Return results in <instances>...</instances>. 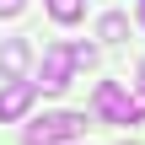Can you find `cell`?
<instances>
[{
	"label": "cell",
	"mask_w": 145,
	"mask_h": 145,
	"mask_svg": "<svg viewBox=\"0 0 145 145\" xmlns=\"http://www.w3.org/2000/svg\"><path fill=\"white\" fill-rule=\"evenodd\" d=\"M91 108H97V118H108V124H140L145 118V102L129 86H118V81H102V86L91 91Z\"/></svg>",
	"instance_id": "1"
},
{
	"label": "cell",
	"mask_w": 145,
	"mask_h": 145,
	"mask_svg": "<svg viewBox=\"0 0 145 145\" xmlns=\"http://www.w3.org/2000/svg\"><path fill=\"white\" fill-rule=\"evenodd\" d=\"M75 81V54H70V43H48L43 48V59H38V91H65Z\"/></svg>",
	"instance_id": "2"
},
{
	"label": "cell",
	"mask_w": 145,
	"mask_h": 145,
	"mask_svg": "<svg viewBox=\"0 0 145 145\" xmlns=\"http://www.w3.org/2000/svg\"><path fill=\"white\" fill-rule=\"evenodd\" d=\"M81 113H43L32 129H27V145H59V140H75L81 135Z\"/></svg>",
	"instance_id": "3"
},
{
	"label": "cell",
	"mask_w": 145,
	"mask_h": 145,
	"mask_svg": "<svg viewBox=\"0 0 145 145\" xmlns=\"http://www.w3.org/2000/svg\"><path fill=\"white\" fill-rule=\"evenodd\" d=\"M32 102H38V86H32V81H5V86H0V124L27 118Z\"/></svg>",
	"instance_id": "4"
},
{
	"label": "cell",
	"mask_w": 145,
	"mask_h": 145,
	"mask_svg": "<svg viewBox=\"0 0 145 145\" xmlns=\"http://www.w3.org/2000/svg\"><path fill=\"white\" fill-rule=\"evenodd\" d=\"M27 65H32L27 38H5L0 43V81H27Z\"/></svg>",
	"instance_id": "5"
},
{
	"label": "cell",
	"mask_w": 145,
	"mask_h": 145,
	"mask_svg": "<svg viewBox=\"0 0 145 145\" xmlns=\"http://www.w3.org/2000/svg\"><path fill=\"white\" fill-rule=\"evenodd\" d=\"M48 16L70 27V22H81V16H86V0H48Z\"/></svg>",
	"instance_id": "6"
},
{
	"label": "cell",
	"mask_w": 145,
	"mask_h": 145,
	"mask_svg": "<svg viewBox=\"0 0 145 145\" xmlns=\"http://www.w3.org/2000/svg\"><path fill=\"white\" fill-rule=\"evenodd\" d=\"M124 32H129V16H118V11H108V16L97 22V38H108V43H118Z\"/></svg>",
	"instance_id": "7"
},
{
	"label": "cell",
	"mask_w": 145,
	"mask_h": 145,
	"mask_svg": "<svg viewBox=\"0 0 145 145\" xmlns=\"http://www.w3.org/2000/svg\"><path fill=\"white\" fill-rule=\"evenodd\" d=\"M70 54H75V65H97V48H86V43H70Z\"/></svg>",
	"instance_id": "8"
},
{
	"label": "cell",
	"mask_w": 145,
	"mask_h": 145,
	"mask_svg": "<svg viewBox=\"0 0 145 145\" xmlns=\"http://www.w3.org/2000/svg\"><path fill=\"white\" fill-rule=\"evenodd\" d=\"M22 11V0H0V16H16Z\"/></svg>",
	"instance_id": "9"
},
{
	"label": "cell",
	"mask_w": 145,
	"mask_h": 145,
	"mask_svg": "<svg viewBox=\"0 0 145 145\" xmlns=\"http://www.w3.org/2000/svg\"><path fill=\"white\" fill-rule=\"evenodd\" d=\"M135 97L145 102V65H140V75H135Z\"/></svg>",
	"instance_id": "10"
},
{
	"label": "cell",
	"mask_w": 145,
	"mask_h": 145,
	"mask_svg": "<svg viewBox=\"0 0 145 145\" xmlns=\"http://www.w3.org/2000/svg\"><path fill=\"white\" fill-rule=\"evenodd\" d=\"M135 16H140V27H145V0H140V5H135Z\"/></svg>",
	"instance_id": "11"
}]
</instances>
